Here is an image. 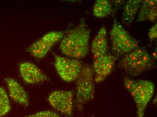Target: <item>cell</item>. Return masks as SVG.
Wrapping results in <instances>:
<instances>
[{
	"instance_id": "6da1fadb",
	"label": "cell",
	"mask_w": 157,
	"mask_h": 117,
	"mask_svg": "<svg viewBox=\"0 0 157 117\" xmlns=\"http://www.w3.org/2000/svg\"><path fill=\"white\" fill-rule=\"evenodd\" d=\"M91 31L84 19L69 30L61 40L59 49L63 55L79 60L86 57L90 51Z\"/></svg>"
},
{
	"instance_id": "7a4b0ae2",
	"label": "cell",
	"mask_w": 157,
	"mask_h": 117,
	"mask_svg": "<svg viewBox=\"0 0 157 117\" xmlns=\"http://www.w3.org/2000/svg\"><path fill=\"white\" fill-rule=\"evenodd\" d=\"M124 84L133 99L136 117H144L145 110L155 92L154 84L149 81L134 80L125 76Z\"/></svg>"
},
{
	"instance_id": "3957f363",
	"label": "cell",
	"mask_w": 157,
	"mask_h": 117,
	"mask_svg": "<svg viewBox=\"0 0 157 117\" xmlns=\"http://www.w3.org/2000/svg\"><path fill=\"white\" fill-rule=\"evenodd\" d=\"M154 65L153 57L144 48H138L124 55L119 65L131 77H136L151 69Z\"/></svg>"
},
{
	"instance_id": "277c9868",
	"label": "cell",
	"mask_w": 157,
	"mask_h": 117,
	"mask_svg": "<svg viewBox=\"0 0 157 117\" xmlns=\"http://www.w3.org/2000/svg\"><path fill=\"white\" fill-rule=\"evenodd\" d=\"M95 83L92 68L83 65L75 87V104L79 111L82 112L84 105L94 98Z\"/></svg>"
},
{
	"instance_id": "5b68a950",
	"label": "cell",
	"mask_w": 157,
	"mask_h": 117,
	"mask_svg": "<svg viewBox=\"0 0 157 117\" xmlns=\"http://www.w3.org/2000/svg\"><path fill=\"white\" fill-rule=\"evenodd\" d=\"M112 50L115 56H124L139 47V43L115 19L110 31Z\"/></svg>"
},
{
	"instance_id": "8992f818",
	"label": "cell",
	"mask_w": 157,
	"mask_h": 117,
	"mask_svg": "<svg viewBox=\"0 0 157 117\" xmlns=\"http://www.w3.org/2000/svg\"><path fill=\"white\" fill-rule=\"evenodd\" d=\"M54 57V65L60 78L67 82L76 80L83 66L81 62L76 59L65 57L56 55H55Z\"/></svg>"
},
{
	"instance_id": "52a82bcc",
	"label": "cell",
	"mask_w": 157,
	"mask_h": 117,
	"mask_svg": "<svg viewBox=\"0 0 157 117\" xmlns=\"http://www.w3.org/2000/svg\"><path fill=\"white\" fill-rule=\"evenodd\" d=\"M64 35V32L62 31L48 32L30 45L27 51L33 57L42 59L56 43L62 40Z\"/></svg>"
},
{
	"instance_id": "ba28073f",
	"label": "cell",
	"mask_w": 157,
	"mask_h": 117,
	"mask_svg": "<svg viewBox=\"0 0 157 117\" xmlns=\"http://www.w3.org/2000/svg\"><path fill=\"white\" fill-rule=\"evenodd\" d=\"M74 92L72 91L56 90L49 95L48 100L56 111L67 117H72L73 113Z\"/></svg>"
},
{
	"instance_id": "9c48e42d",
	"label": "cell",
	"mask_w": 157,
	"mask_h": 117,
	"mask_svg": "<svg viewBox=\"0 0 157 117\" xmlns=\"http://www.w3.org/2000/svg\"><path fill=\"white\" fill-rule=\"evenodd\" d=\"M117 60L116 56L108 54L94 59L92 68L95 83L102 82L111 75Z\"/></svg>"
},
{
	"instance_id": "30bf717a",
	"label": "cell",
	"mask_w": 157,
	"mask_h": 117,
	"mask_svg": "<svg viewBox=\"0 0 157 117\" xmlns=\"http://www.w3.org/2000/svg\"><path fill=\"white\" fill-rule=\"evenodd\" d=\"M19 70L22 79L29 84H36L48 80L47 75L32 63L22 62L20 64Z\"/></svg>"
},
{
	"instance_id": "8fae6325",
	"label": "cell",
	"mask_w": 157,
	"mask_h": 117,
	"mask_svg": "<svg viewBox=\"0 0 157 117\" xmlns=\"http://www.w3.org/2000/svg\"><path fill=\"white\" fill-rule=\"evenodd\" d=\"M5 82L7 84L10 98L20 105L29 107V100L28 95L21 84L15 79L11 78H6Z\"/></svg>"
},
{
	"instance_id": "7c38bea8",
	"label": "cell",
	"mask_w": 157,
	"mask_h": 117,
	"mask_svg": "<svg viewBox=\"0 0 157 117\" xmlns=\"http://www.w3.org/2000/svg\"><path fill=\"white\" fill-rule=\"evenodd\" d=\"M91 50L94 59L108 54V33L105 26L101 27L93 40Z\"/></svg>"
},
{
	"instance_id": "4fadbf2b",
	"label": "cell",
	"mask_w": 157,
	"mask_h": 117,
	"mask_svg": "<svg viewBox=\"0 0 157 117\" xmlns=\"http://www.w3.org/2000/svg\"><path fill=\"white\" fill-rule=\"evenodd\" d=\"M137 21L139 22L149 21L155 22L157 18L156 0L143 1L138 13Z\"/></svg>"
},
{
	"instance_id": "5bb4252c",
	"label": "cell",
	"mask_w": 157,
	"mask_h": 117,
	"mask_svg": "<svg viewBox=\"0 0 157 117\" xmlns=\"http://www.w3.org/2000/svg\"><path fill=\"white\" fill-rule=\"evenodd\" d=\"M142 0H128L125 2L122 14V22L130 25L137 15L141 5Z\"/></svg>"
},
{
	"instance_id": "9a60e30c",
	"label": "cell",
	"mask_w": 157,
	"mask_h": 117,
	"mask_svg": "<svg viewBox=\"0 0 157 117\" xmlns=\"http://www.w3.org/2000/svg\"><path fill=\"white\" fill-rule=\"evenodd\" d=\"M112 2L108 0H97L93 7V15L97 18H102L113 13Z\"/></svg>"
},
{
	"instance_id": "2e32d148",
	"label": "cell",
	"mask_w": 157,
	"mask_h": 117,
	"mask_svg": "<svg viewBox=\"0 0 157 117\" xmlns=\"http://www.w3.org/2000/svg\"><path fill=\"white\" fill-rule=\"evenodd\" d=\"M10 109V102L8 95L5 90L0 86V117L8 114Z\"/></svg>"
},
{
	"instance_id": "e0dca14e",
	"label": "cell",
	"mask_w": 157,
	"mask_h": 117,
	"mask_svg": "<svg viewBox=\"0 0 157 117\" xmlns=\"http://www.w3.org/2000/svg\"><path fill=\"white\" fill-rule=\"evenodd\" d=\"M25 117H61L57 113L51 110H44L36 112Z\"/></svg>"
},
{
	"instance_id": "ac0fdd59",
	"label": "cell",
	"mask_w": 157,
	"mask_h": 117,
	"mask_svg": "<svg viewBox=\"0 0 157 117\" xmlns=\"http://www.w3.org/2000/svg\"><path fill=\"white\" fill-rule=\"evenodd\" d=\"M157 24L156 23L151 27L149 30L148 37L151 42L156 39L157 38Z\"/></svg>"
},
{
	"instance_id": "d6986e66",
	"label": "cell",
	"mask_w": 157,
	"mask_h": 117,
	"mask_svg": "<svg viewBox=\"0 0 157 117\" xmlns=\"http://www.w3.org/2000/svg\"><path fill=\"white\" fill-rule=\"evenodd\" d=\"M112 2V3H113L114 5L116 6H119L124 3V1H113Z\"/></svg>"
},
{
	"instance_id": "ffe728a7",
	"label": "cell",
	"mask_w": 157,
	"mask_h": 117,
	"mask_svg": "<svg viewBox=\"0 0 157 117\" xmlns=\"http://www.w3.org/2000/svg\"><path fill=\"white\" fill-rule=\"evenodd\" d=\"M92 117H95L94 116H93Z\"/></svg>"
}]
</instances>
